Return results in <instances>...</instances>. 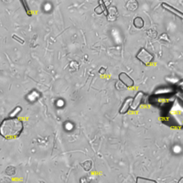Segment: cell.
Wrapping results in <instances>:
<instances>
[{
    "instance_id": "obj_1",
    "label": "cell",
    "mask_w": 183,
    "mask_h": 183,
    "mask_svg": "<svg viewBox=\"0 0 183 183\" xmlns=\"http://www.w3.org/2000/svg\"><path fill=\"white\" fill-rule=\"evenodd\" d=\"M24 130L23 122L17 117H8L0 124V136L6 140L19 137Z\"/></svg>"
},
{
    "instance_id": "obj_2",
    "label": "cell",
    "mask_w": 183,
    "mask_h": 183,
    "mask_svg": "<svg viewBox=\"0 0 183 183\" xmlns=\"http://www.w3.org/2000/svg\"><path fill=\"white\" fill-rule=\"evenodd\" d=\"M136 58L139 61H141L144 65H146V66H148V65H150L155 61L154 55L150 51H148L146 48H141L139 51L136 53Z\"/></svg>"
},
{
    "instance_id": "obj_3",
    "label": "cell",
    "mask_w": 183,
    "mask_h": 183,
    "mask_svg": "<svg viewBox=\"0 0 183 183\" xmlns=\"http://www.w3.org/2000/svg\"><path fill=\"white\" fill-rule=\"evenodd\" d=\"M145 96V94L143 92L139 91L137 92L136 94L133 97V100L131 103V105H130V110L131 111H136L141 105V103L143 102V98Z\"/></svg>"
},
{
    "instance_id": "obj_4",
    "label": "cell",
    "mask_w": 183,
    "mask_h": 183,
    "mask_svg": "<svg viewBox=\"0 0 183 183\" xmlns=\"http://www.w3.org/2000/svg\"><path fill=\"white\" fill-rule=\"evenodd\" d=\"M118 80L125 85L126 88H132L134 86V80L126 73H121L118 75Z\"/></svg>"
},
{
    "instance_id": "obj_5",
    "label": "cell",
    "mask_w": 183,
    "mask_h": 183,
    "mask_svg": "<svg viewBox=\"0 0 183 183\" xmlns=\"http://www.w3.org/2000/svg\"><path fill=\"white\" fill-rule=\"evenodd\" d=\"M132 100H133V98L131 96H128V97L126 98L125 101L123 102L120 109H119V114L120 115H126L130 110V105H131Z\"/></svg>"
},
{
    "instance_id": "obj_6",
    "label": "cell",
    "mask_w": 183,
    "mask_h": 183,
    "mask_svg": "<svg viewBox=\"0 0 183 183\" xmlns=\"http://www.w3.org/2000/svg\"><path fill=\"white\" fill-rule=\"evenodd\" d=\"M161 6H162V8H164V9H166L167 11L170 12L171 14H173V15H175V16H178L180 19L183 18L182 12L180 11V10H178L176 8H174V6H170V5H168V4H167V3H165V2L161 3Z\"/></svg>"
},
{
    "instance_id": "obj_7",
    "label": "cell",
    "mask_w": 183,
    "mask_h": 183,
    "mask_svg": "<svg viewBox=\"0 0 183 183\" xmlns=\"http://www.w3.org/2000/svg\"><path fill=\"white\" fill-rule=\"evenodd\" d=\"M98 3H99V6L94 8V12L96 13L97 15L103 14V15H105L107 17V15H108V8H106V6H105V2H103V1H102V0H100Z\"/></svg>"
},
{
    "instance_id": "obj_8",
    "label": "cell",
    "mask_w": 183,
    "mask_h": 183,
    "mask_svg": "<svg viewBox=\"0 0 183 183\" xmlns=\"http://www.w3.org/2000/svg\"><path fill=\"white\" fill-rule=\"evenodd\" d=\"M126 8L129 11H136L138 8V2L136 0H129L126 4Z\"/></svg>"
},
{
    "instance_id": "obj_9",
    "label": "cell",
    "mask_w": 183,
    "mask_h": 183,
    "mask_svg": "<svg viewBox=\"0 0 183 183\" xmlns=\"http://www.w3.org/2000/svg\"><path fill=\"white\" fill-rule=\"evenodd\" d=\"M133 25L136 29H142L145 26V21L141 17H136L133 20Z\"/></svg>"
},
{
    "instance_id": "obj_10",
    "label": "cell",
    "mask_w": 183,
    "mask_h": 183,
    "mask_svg": "<svg viewBox=\"0 0 183 183\" xmlns=\"http://www.w3.org/2000/svg\"><path fill=\"white\" fill-rule=\"evenodd\" d=\"M118 17V11L116 10L115 8H108V15L107 18L109 20H115V19Z\"/></svg>"
},
{
    "instance_id": "obj_11",
    "label": "cell",
    "mask_w": 183,
    "mask_h": 183,
    "mask_svg": "<svg viewBox=\"0 0 183 183\" xmlns=\"http://www.w3.org/2000/svg\"><path fill=\"white\" fill-rule=\"evenodd\" d=\"M81 167L84 169V171L89 172L93 168V162H92V160H85L81 164Z\"/></svg>"
},
{
    "instance_id": "obj_12",
    "label": "cell",
    "mask_w": 183,
    "mask_h": 183,
    "mask_svg": "<svg viewBox=\"0 0 183 183\" xmlns=\"http://www.w3.org/2000/svg\"><path fill=\"white\" fill-rule=\"evenodd\" d=\"M136 183H158V182L154 180H151V179H147V178H144V177H137Z\"/></svg>"
},
{
    "instance_id": "obj_13",
    "label": "cell",
    "mask_w": 183,
    "mask_h": 183,
    "mask_svg": "<svg viewBox=\"0 0 183 183\" xmlns=\"http://www.w3.org/2000/svg\"><path fill=\"white\" fill-rule=\"evenodd\" d=\"M6 174L9 176V177H12V176H14L17 172V169L14 166H8V168H6Z\"/></svg>"
},
{
    "instance_id": "obj_14",
    "label": "cell",
    "mask_w": 183,
    "mask_h": 183,
    "mask_svg": "<svg viewBox=\"0 0 183 183\" xmlns=\"http://www.w3.org/2000/svg\"><path fill=\"white\" fill-rule=\"evenodd\" d=\"M21 111H22V108L20 106H17L16 108L13 109V111L9 114V117H17V115L20 113Z\"/></svg>"
},
{
    "instance_id": "obj_15",
    "label": "cell",
    "mask_w": 183,
    "mask_h": 183,
    "mask_svg": "<svg viewBox=\"0 0 183 183\" xmlns=\"http://www.w3.org/2000/svg\"><path fill=\"white\" fill-rule=\"evenodd\" d=\"M147 37H149V38H156V37H158V32H156L155 29H148L147 31Z\"/></svg>"
},
{
    "instance_id": "obj_16",
    "label": "cell",
    "mask_w": 183,
    "mask_h": 183,
    "mask_svg": "<svg viewBox=\"0 0 183 183\" xmlns=\"http://www.w3.org/2000/svg\"><path fill=\"white\" fill-rule=\"evenodd\" d=\"M21 4L24 6V8H25V10H26V13H27L28 14V16H29V17H31L32 15H31V12H30V10H29V6H28V3L26 2V1H23V0H21Z\"/></svg>"
},
{
    "instance_id": "obj_17",
    "label": "cell",
    "mask_w": 183,
    "mask_h": 183,
    "mask_svg": "<svg viewBox=\"0 0 183 183\" xmlns=\"http://www.w3.org/2000/svg\"><path fill=\"white\" fill-rule=\"evenodd\" d=\"M115 88L117 90H119V91H123V90H125L126 89V87L124 85V84L120 82V81H117V82L115 83Z\"/></svg>"
},
{
    "instance_id": "obj_18",
    "label": "cell",
    "mask_w": 183,
    "mask_h": 183,
    "mask_svg": "<svg viewBox=\"0 0 183 183\" xmlns=\"http://www.w3.org/2000/svg\"><path fill=\"white\" fill-rule=\"evenodd\" d=\"M12 38L13 40H15V41H17L18 43H20V44H24L25 43V41L24 40H22L21 38H19L17 35H15V34H13L12 35Z\"/></svg>"
},
{
    "instance_id": "obj_19",
    "label": "cell",
    "mask_w": 183,
    "mask_h": 183,
    "mask_svg": "<svg viewBox=\"0 0 183 183\" xmlns=\"http://www.w3.org/2000/svg\"><path fill=\"white\" fill-rule=\"evenodd\" d=\"M159 38H160L161 41H169V37H168V34H166V33H163V34L159 37Z\"/></svg>"
},
{
    "instance_id": "obj_20",
    "label": "cell",
    "mask_w": 183,
    "mask_h": 183,
    "mask_svg": "<svg viewBox=\"0 0 183 183\" xmlns=\"http://www.w3.org/2000/svg\"><path fill=\"white\" fill-rule=\"evenodd\" d=\"M99 73H100L101 75H104V74L106 73V69L104 68V67L100 68V69H99Z\"/></svg>"
},
{
    "instance_id": "obj_21",
    "label": "cell",
    "mask_w": 183,
    "mask_h": 183,
    "mask_svg": "<svg viewBox=\"0 0 183 183\" xmlns=\"http://www.w3.org/2000/svg\"><path fill=\"white\" fill-rule=\"evenodd\" d=\"M80 183H88V179L85 178V177H83L80 180Z\"/></svg>"
},
{
    "instance_id": "obj_22",
    "label": "cell",
    "mask_w": 183,
    "mask_h": 183,
    "mask_svg": "<svg viewBox=\"0 0 183 183\" xmlns=\"http://www.w3.org/2000/svg\"><path fill=\"white\" fill-rule=\"evenodd\" d=\"M182 181H183V177H181V178L180 179V180H179V183H182Z\"/></svg>"
}]
</instances>
